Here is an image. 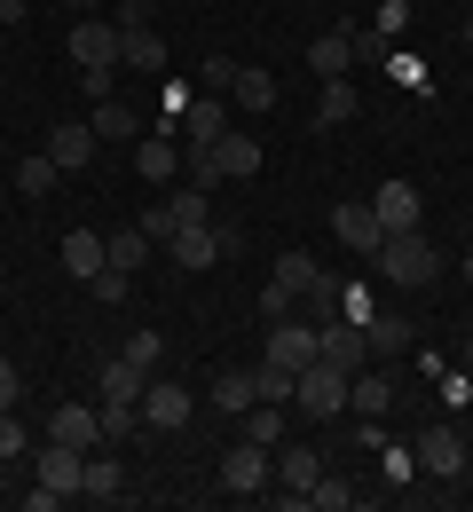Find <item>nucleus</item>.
<instances>
[{
  "mask_svg": "<svg viewBox=\"0 0 473 512\" xmlns=\"http://www.w3.org/2000/svg\"><path fill=\"white\" fill-rule=\"evenodd\" d=\"M371 268L387 276V284H403V292H418V284H434L442 276V253L426 245V229H395L379 253H371Z\"/></svg>",
  "mask_w": 473,
  "mask_h": 512,
  "instance_id": "nucleus-1",
  "label": "nucleus"
},
{
  "mask_svg": "<svg viewBox=\"0 0 473 512\" xmlns=\"http://www.w3.org/2000/svg\"><path fill=\"white\" fill-rule=\"evenodd\" d=\"M347 379H355V371H339V363H324V355H316V363H300L292 410H300V418H339V410H347Z\"/></svg>",
  "mask_w": 473,
  "mask_h": 512,
  "instance_id": "nucleus-2",
  "label": "nucleus"
},
{
  "mask_svg": "<svg viewBox=\"0 0 473 512\" xmlns=\"http://www.w3.org/2000/svg\"><path fill=\"white\" fill-rule=\"evenodd\" d=\"M79 473H87V449L48 442V449H40V489H32V512H56L64 497H79Z\"/></svg>",
  "mask_w": 473,
  "mask_h": 512,
  "instance_id": "nucleus-3",
  "label": "nucleus"
},
{
  "mask_svg": "<svg viewBox=\"0 0 473 512\" xmlns=\"http://www.w3.org/2000/svg\"><path fill=\"white\" fill-rule=\"evenodd\" d=\"M71 64H79V71L127 64V32H119V24H103V16H79V24H71Z\"/></svg>",
  "mask_w": 473,
  "mask_h": 512,
  "instance_id": "nucleus-4",
  "label": "nucleus"
},
{
  "mask_svg": "<svg viewBox=\"0 0 473 512\" xmlns=\"http://www.w3.org/2000/svg\"><path fill=\"white\" fill-rule=\"evenodd\" d=\"M332 237L339 245H347V253H379V245H387V221H379V213H371V205H363V197H347V205H332Z\"/></svg>",
  "mask_w": 473,
  "mask_h": 512,
  "instance_id": "nucleus-5",
  "label": "nucleus"
},
{
  "mask_svg": "<svg viewBox=\"0 0 473 512\" xmlns=\"http://www.w3.org/2000/svg\"><path fill=\"white\" fill-rule=\"evenodd\" d=\"M221 481H229V497H261V489L276 481L269 449H261V442H237L229 457H221Z\"/></svg>",
  "mask_w": 473,
  "mask_h": 512,
  "instance_id": "nucleus-6",
  "label": "nucleus"
},
{
  "mask_svg": "<svg viewBox=\"0 0 473 512\" xmlns=\"http://www.w3.org/2000/svg\"><path fill=\"white\" fill-rule=\"evenodd\" d=\"M221 134H229V95H190V103H182V142H190V150H213V142H221Z\"/></svg>",
  "mask_w": 473,
  "mask_h": 512,
  "instance_id": "nucleus-7",
  "label": "nucleus"
},
{
  "mask_svg": "<svg viewBox=\"0 0 473 512\" xmlns=\"http://www.w3.org/2000/svg\"><path fill=\"white\" fill-rule=\"evenodd\" d=\"M418 465H426L434 481H458V473H466V434H458V426H426V434H418Z\"/></svg>",
  "mask_w": 473,
  "mask_h": 512,
  "instance_id": "nucleus-8",
  "label": "nucleus"
},
{
  "mask_svg": "<svg viewBox=\"0 0 473 512\" xmlns=\"http://www.w3.org/2000/svg\"><path fill=\"white\" fill-rule=\"evenodd\" d=\"M269 465H276V489H284V497H308V489H316V473H324V457H316L308 442H276Z\"/></svg>",
  "mask_w": 473,
  "mask_h": 512,
  "instance_id": "nucleus-9",
  "label": "nucleus"
},
{
  "mask_svg": "<svg viewBox=\"0 0 473 512\" xmlns=\"http://www.w3.org/2000/svg\"><path fill=\"white\" fill-rule=\"evenodd\" d=\"M221 253H237V229L198 221V229H182V237H174V268H213Z\"/></svg>",
  "mask_w": 473,
  "mask_h": 512,
  "instance_id": "nucleus-10",
  "label": "nucleus"
},
{
  "mask_svg": "<svg viewBox=\"0 0 473 512\" xmlns=\"http://www.w3.org/2000/svg\"><path fill=\"white\" fill-rule=\"evenodd\" d=\"M142 426H158V434H174V426H190V394H182V386L174 379H150L142 386Z\"/></svg>",
  "mask_w": 473,
  "mask_h": 512,
  "instance_id": "nucleus-11",
  "label": "nucleus"
},
{
  "mask_svg": "<svg viewBox=\"0 0 473 512\" xmlns=\"http://www.w3.org/2000/svg\"><path fill=\"white\" fill-rule=\"evenodd\" d=\"M316 355H324V363H339V371H363V355H371V339H363V323H324V331H316Z\"/></svg>",
  "mask_w": 473,
  "mask_h": 512,
  "instance_id": "nucleus-12",
  "label": "nucleus"
},
{
  "mask_svg": "<svg viewBox=\"0 0 473 512\" xmlns=\"http://www.w3.org/2000/svg\"><path fill=\"white\" fill-rule=\"evenodd\" d=\"M213 174H221V182H253V174H261V142L229 127L221 142H213Z\"/></svg>",
  "mask_w": 473,
  "mask_h": 512,
  "instance_id": "nucleus-13",
  "label": "nucleus"
},
{
  "mask_svg": "<svg viewBox=\"0 0 473 512\" xmlns=\"http://www.w3.org/2000/svg\"><path fill=\"white\" fill-rule=\"evenodd\" d=\"M48 442H64V449H95V442H103V410H87V402H64V410L48 418Z\"/></svg>",
  "mask_w": 473,
  "mask_h": 512,
  "instance_id": "nucleus-14",
  "label": "nucleus"
},
{
  "mask_svg": "<svg viewBox=\"0 0 473 512\" xmlns=\"http://www.w3.org/2000/svg\"><path fill=\"white\" fill-rule=\"evenodd\" d=\"M269 363H284V371H300V363H316V331L308 323H269Z\"/></svg>",
  "mask_w": 473,
  "mask_h": 512,
  "instance_id": "nucleus-15",
  "label": "nucleus"
},
{
  "mask_svg": "<svg viewBox=\"0 0 473 512\" xmlns=\"http://www.w3.org/2000/svg\"><path fill=\"white\" fill-rule=\"evenodd\" d=\"M87 127H95V142H142V111H135V103H119V95H103Z\"/></svg>",
  "mask_w": 473,
  "mask_h": 512,
  "instance_id": "nucleus-16",
  "label": "nucleus"
},
{
  "mask_svg": "<svg viewBox=\"0 0 473 512\" xmlns=\"http://www.w3.org/2000/svg\"><path fill=\"white\" fill-rule=\"evenodd\" d=\"M95 127H48V158L64 166V174H79V166H95Z\"/></svg>",
  "mask_w": 473,
  "mask_h": 512,
  "instance_id": "nucleus-17",
  "label": "nucleus"
},
{
  "mask_svg": "<svg viewBox=\"0 0 473 512\" xmlns=\"http://www.w3.org/2000/svg\"><path fill=\"white\" fill-rule=\"evenodd\" d=\"M371 213L387 221V237H395V229H418V190H410V182H379Z\"/></svg>",
  "mask_w": 473,
  "mask_h": 512,
  "instance_id": "nucleus-18",
  "label": "nucleus"
},
{
  "mask_svg": "<svg viewBox=\"0 0 473 512\" xmlns=\"http://www.w3.org/2000/svg\"><path fill=\"white\" fill-rule=\"evenodd\" d=\"M174 166H182L174 134H142V142H135V174H142V182H174Z\"/></svg>",
  "mask_w": 473,
  "mask_h": 512,
  "instance_id": "nucleus-19",
  "label": "nucleus"
},
{
  "mask_svg": "<svg viewBox=\"0 0 473 512\" xmlns=\"http://www.w3.org/2000/svg\"><path fill=\"white\" fill-rule=\"evenodd\" d=\"M347 64H355V32H324V40L308 48V71H316V79H347Z\"/></svg>",
  "mask_w": 473,
  "mask_h": 512,
  "instance_id": "nucleus-20",
  "label": "nucleus"
},
{
  "mask_svg": "<svg viewBox=\"0 0 473 512\" xmlns=\"http://www.w3.org/2000/svg\"><path fill=\"white\" fill-rule=\"evenodd\" d=\"M253 402H261V379H253V371H221V379H213V410H229V418H245Z\"/></svg>",
  "mask_w": 473,
  "mask_h": 512,
  "instance_id": "nucleus-21",
  "label": "nucleus"
},
{
  "mask_svg": "<svg viewBox=\"0 0 473 512\" xmlns=\"http://www.w3.org/2000/svg\"><path fill=\"white\" fill-rule=\"evenodd\" d=\"M229 95H237L245 111H276V71H261V64H237V79H229Z\"/></svg>",
  "mask_w": 473,
  "mask_h": 512,
  "instance_id": "nucleus-22",
  "label": "nucleus"
},
{
  "mask_svg": "<svg viewBox=\"0 0 473 512\" xmlns=\"http://www.w3.org/2000/svg\"><path fill=\"white\" fill-rule=\"evenodd\" d=\"M347 410H363V418H387V410H395V386L371 379V371H355V379H347Z\"/></svg>",
  "mask_w": 473,
  "mask_h": 512,
  "instance_id": "nucleus-23",
  "label": "nucleus"
},
{
  "mask_svg": "<svg viewBox=\"0 0 473 512\" xmlns=\"http://www.w3.org/2000/svg\"><path fill=\"white\" fill-rule=\"evenodd\" d=\"M119 489H127V473H119V457H95V449H87V473H79V497H103V505H111Z\"/></svg>",
  "mask_w": 473,
  "mask_h": 512,
  "instance_id": "nucleus-24",
  "label": "nucleus"
},
{
  "mask_svg": "<svg viewBox=\"0 0 473 512\" xmlns=\"http://www.w3.org/2000/svg\"><path fill=\"white\" fill-rule=\"evenodd\" d=\"M284 410H292V402H253V410H245V442L276 449L284 442Z\"/></svg>",
  "mask_w": 473,
  "mask_h": 512,
  "instance_id": "nucleus-25",
  "label": "nucleus"
},
{
  "mask_svg": "<svg viewBox=\"0 0 473 512\" xmlns=\"http://www.w3.org/2000/svg\"><path fill=\"white\" fill-rule=\"evenodd\" d=\"M64 268L87 284V276L103 268V237H95V229H71V237H64Z\"/></svg>",
  "mask_w": 473,
  "mask_h": 512,
  "instance_id": "nucleus-26",
  "label": "nucleus"
},
{
  "mask_svg": "<svg viewBox=\"0 0 473 512\" xmlns=\"http://www.w3.org/2000/svg\"><path fill=\"white\" fill-rule=\"evenodd\" d=\"M142 386H150V371H135L127 355H119V363H103V402H142Z\"/></svg>",
  "mask_w": 473,
  "mask_h": 512,
  "instance_id": "nucleus-27",
  "label": "nucleus"
},
{
  "mask_svg": "<svg viewBox=\"0 0 473 512\" xmlns=\"http://www.w3.org/2000/svg\"><path fill=\"white\" fill-rule=\"evenodd\" d=\"M339 119H355V87H347V79H324V95H316V119H308V127H339Z\"/></svg>",
  "mask_w": 473,
  "mask_h": 512,
  "instance_id": "nucleus-28",
  "label": "nucleus"
},
{
  "mask_svg": "<svg viewBox=\"0 0 473 512\" xmlns=\"http://www.w3.org/2000/svg\"><path fill=\"white\" fill-rule=\"evenodd\" d=\"M347 505H355V489H347L339 473H316V489L300 497V512H347Z\"/></svg>",
  "mask_w": 473,
  "mask_h": 512,
  "instance_id": "nucleus-29",
  "label": "nucleus"
},
{
  "mask_svg": "<svg viewBox=\"0 0 473 512\" xmlns=\"http://www.w3.org/2000/svg\"><path fill=\"white\" fill-rule=\"evenodd\" d=\"M363 339H371V355H403V347H410V323L403 316H371V323H363Z\"/></svg>",
  "mask_w": 473,
  "mask_h": 512,
  "instance_id": "nucleus-30",
  "label": "nucleus"
},
{
  "mask_svg": "<svg viewBox=\"0 0 473 512\" xmlns=\"http://www.w3.org/2000/svg\"><path fill=\"white\" fill-rule=\"evenodd\" d=\"M103 260H111V268H127V276H135L142 260H150V237H142V229H119V237H111V245H103Z\"/></svg>",
  "mask_w": 473,
  "mask_h": 512,
  "instance_id": "nucleus-31",
  "label": "nucleus"
},
{
  "mask_svg": "<svg viewBox=\"0 0 473 512\" xmlns=\"http://www.w3.org/2000/svg\"><path fill=\"white\" fill-rule=\"evenodd\" d=\"M56 174H64V166L40 150V158H24V166H16V190H24V197H48V190H56Z\"/></svg>",
  "mask_w": 473,
  "mask_h": 512,
  "instance_id": "nucleus-32",
  "label": "nucleus"
},
{
  "mask_svg": "<svg viewBox=\"0 0 473 512\" xmlns=\"http://www.w3.org/2000/svg\"><path fill=\"white\" fill-rule=\"evenodd\" d=\"M316 276H324V268H316L308 253H276V284H284V292H308Z\"/></svg>",
  "mask_w": 473,
  "mask_h": 512,
  "instance_id": "nucleus-33",
  "label": "nucleus"
},
{
  "mask_svg": "<svg viewBox=\"0 0 473 512\" xmlns=\"http://www.w3.org/2000/svg\"><path fill=\"white\" fill-rule=\"evenodd\" d=\"M166 213H174V237L198 229V221H213V213H205V190H174V197H166Z\"/></svg>",
  "mask_w": 473,
  "mask_h": 512,
  "instance_id": "nucleus-34",
  "label": "nucleus"
},
{
  "mask_svg": "<svg viewBox=\"0 0 473 512\" xmlns=\"http://www.w3.org/2000/svg\"><path fill=\"white\" fill-rule=\"evenodd\" d=\"M87 284H95V300H103V308H119V300H127V284H135V276H127V268H111V260H103V268H95V276H87Z\"/></svg>",
  "mask_w": 473,
  "mask_h": 512,
  "instance_id": "nucleus-35",
  "label": "nucleus"
},
{
  "mask_svg": "<svg viewBox=\"0 0 473 512\" xmlns=\"http://www.w3.org/2000/svg\"><path fill=\"white\" fill-rule=\"evenodd\" d=\"M253 379H261V402H292V386H300V371H284V363H261Z\"/></svg>",
  "mask_w": 473,
  "mask_h": 512,
  "instance_id": "nucleus-36",
  "label": "nucleus"
},
{
  "mask_svg": "<svg viewBox=\"0 0 473 512\" xmlns=\"http://www.w3.org/2000/svg\"><path fill=\"white\" fill-rule=\"evenodd\" d=\"M158 355H166L158 331H127V363H135V371H158Z\"/></svg>",
  "mask_w": 473,
  "mask_h": 512,
  "instance_id": "nucleus-37",
  "label": "nucleus"
},
{
  "mask_svg": "<svg viewBox=\"0 0 473 512\" xmlns=\"http://www.w3.org/2000/svg\"><path fill=\"white\" fill-rule=\"evenodd\" d=\"M127 64H135V71H158V64H166L158 32H127Z\"/></svg>",
  "mask_w": 473,
  "mask_h": 512,
  "instance_id": "nucleus-38",
  "label": "nucleus"
},
{
  "mask_svg": "<svg viewBox=\"0 0 473 512\" xmlns=\"http://www.w3.org/2000/svg\"><path fill=\"white\" fill-rule=\"evenodd\" d=\"M135 426H142L135 402H103V442H119V434H135Z\"/></svg>",
  "mask_w": 473,
  "mask_h": 512,
  "instance_id": "nucleus-39",
  "label": "nucleus"
},
{
  "mask_svg": "<svg viewBox=\"0 0 473 512\" xmlns=\"http://www.w3.org/2000/svg\"><path fill=\"white\" fill-rule=\"evenodd\" d=\"M150 16H158L150 0H111V24H119V32H150Z\"/></svg>",
  "mask_w": 473,
  "mask_h": 512,
  "instance_id": "nucleus-40",
  "label": "nucleus"
},
{
  "mask_svg": "<svg viewBox=\"0 0 473 512\" xmlns=\"http://www.w3.org/2000/svg\"><path fill=\"white\" fill-rule=\"evenodd\" d=\"M229 79H237V64H229V56H205V71H198L205 95H229Z\"/></svg>",
  "mask_w": 473,
  "mask_h": 512,
  "instance_id": "nucleus-41",
  "label": "nucleus"
},
{
  "mask_svg": "<svg viewBox=\"0 0 473 512\" xmlns=\"http://www.w3.org/2000/svg\"><path fill=\"white\" fill-rule=\"evenodd\" d=\"M292 300H300V292H284L276 276H269V284H261V316H269V323H284V316H292Z\"/></svg>",
  "mask_w": 473,
  "mask_h": 512,
  "instance_id": "nucleus-42",
  "label": "nucleus"
},
{
  "mask_svg": "<svg viewBox=\"0 0 473 512\" xmlns=\"http://www.w3.org/2000/svg\"><path fill=\"white\" fill-rule=\"evenodd\" d=\"M16 402H24V371L0 355V410H16Z\"/></svg>",
  "mask_w": 473,
  "mask_h": 512,
  "instance_id": "nucleus-43",
  "label": "nucleus"
},
{
  "mask_svg": "<svg viewBox=\"0 0 473 512\" xmlns=\"http://www.w3.org/2000/svg\"><path fill=\"white\" fill-rule=\"evenodd\" d=\"M24 449V426H16V410H0V457H16Z\"/></svg>",
  "mask_w": 473,
  "mask_h": 512,
  "instance_id": "nucleus-44",
  "label": "nucleus"
},
{
  "mask_svg": "<svg viewBox=\"0 0 473 512\" xmlns=\"http://www.w3.org/2000/svg\"><path fill=\"white\" fill-rule=\"evenodd\" d=\"M24 8H32V0H0V24H24Z\"/></svg>",
  "mask_w": 473,
  "mask_h": 512,
  "instance_id": "nucleus-45",
  "label": "nucleus"
},
{
  "mask_svg": "<svg viewBox=\"0 0 473 512\" xmlns=\"http://www.w3.org/2000/svg\"><path fill=\"white\" fill-rule=\"evenodd\" d=\"M466 48H473V8H466Z\"/></svg>",
  "mask_w": 473,
  "mask_h": 512,
  "instance_id": "nucleus-46",
  "label": "nucleus"
},
{
  "mask_svg": "<svg viewBox=\"0 0 473 512\" xmlns=\"http://www.w3.org/2000/svg\"><path fill=\"white\" fill-rule=\"evenodd\" d=\"M466 371H473V331H466Z\"/></svg>",
  "mask_w": 473,
  "mask_h": 512,
  "instance_id": "nucleus-47",
  "label": "nucleus"
},
{
  "mask_svg": "<svg viewBox=\"0 0 473 512\" xmlns=\"http://www.w3.org/2000/svg\"><path fill=\"white\" fill-rule=\"evenodd\" d=\"M71 8H79V16H87V8H95V0H71Z\"/></svg>",
  "mask_w": 473,
  "mask_h": 512,
  "instance_id": "nucleus-48",
  "label": "nucleus"
},
{
  "mask_svg": "<svg viewBox=\"0 0 473 512\" xmlns=\"http://www.w3.org/2000/svg\"><path fill=\"white\" fill-rule=\"evenodd\" d=\"M466 276H473V253H466Z\"/></svg>",
  "mask_w": 473,
  "mask_h": 512,
  "instance_id": "nucleus-49",
  "label": "nucleus"
}]
</instances>
